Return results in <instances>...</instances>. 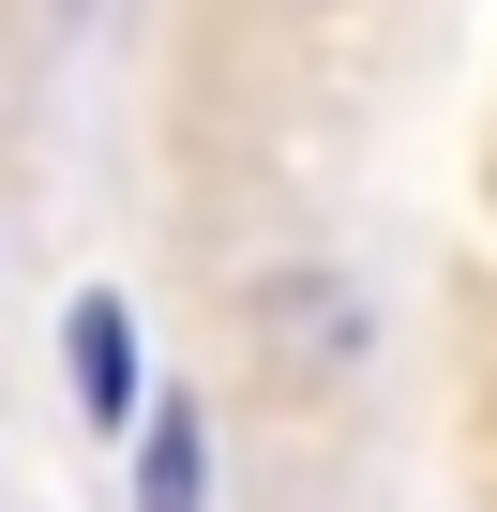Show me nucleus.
<instances>
[{"label": "nucleus", "instance_id": "f257e3e1", "mask_svg": "<svg viewBox=\"0 0 497 512\" xmlns=\"http://www.w3.org/2000/svg\"><path fill=\"white\" fill-rule=\"evenodd\" d=\"M61 392H76L91 437L136 422V317H121V287H76V302H61Z\"/></svg>", "mask_w": 497, "mask_h": 512}, {"label": "nucleus", "instance_id": "f03ea898", "mask_svg": "<svg viewBox=\"0 0 497 512\" xmlns=\"http://www.w3.org/2000/svg\"><path fill=\"white\" fill-rule=\"evenodd\" d=\"M257 332H272V377H347L362 362V302L332 272H272L257 287Z\"/></svg>", "mask_w": 497, "mask_h": 512}, {"label": "nucleus", "instance_id": "7ed1b4c3", "mask_svg": "<svg viewBox=\"0 0 497 512\" xmlns=\"http://www.w3.org/2000/svg\"><path fill=\"white\" fill-rule=\"evenodd\" d=\"M211 497V437L196 407H136V512H196Z\"/></svg>", "mask_w": 497, "mask_h": 512}]
</instances>
